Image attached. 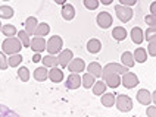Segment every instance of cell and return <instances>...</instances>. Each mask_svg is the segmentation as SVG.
Masks as SVG:
<instances>
[{
  "mask_svg": "<svg viewBox=\"0 0 156 117\" xmlns=\"http://www.w3.org/2000/svg\"><path fill=\"white\" fill-rule=\"evenodd\" d=\"M99 2H102V5H105V6H108V5H111L113 0H99Z\"/></svg>",
  "mask_w": 156,
  "mask_h": 117,
  "instance_id": "43",
  "label": "cell"
},
{
  "mask_svg": "<svg viewBox=\"0 0 156 117\" xmlns=\"http://www.w3.org/2000/svg\"><path fill=\"white\" fill-rule=\"evenodd\" d=\"M87 70H88V73H91L94 78H100L102 73H103V69H102V66H100L97 62H91V63L87 66Z\"/></svg>",
  "mask_w": 156,
  "mask_h": 117,
  "instance_id": "18",
  "label": "cell"
},
{
  "mask_svg": "<svg viewBox=\"0 0 156 117\" xmlns=\"http://www.w3.org/2000/svg\"><path fill=\"white\" fill-rule=\"evenodd\" d=\"M156 37V28H153V26H149L147 31L144 32V38L147 40V41H150L152 38H155Z\"/></svg>",
  "mask_w": 156,
  "mask_h": 117,
  "instance_id": "36",
  "label": "cell"
},
{
  "mask_svg": "<svg viewBox=\"0 0 156 117\" xmlns=\"http://www.w3.org/2000/svg\"><path fill=\"white\" fill-rule=\"evenodd\" d=\"M115 12H116V16L118 19L121 21V22H128L131 21V18H133V10H131L128 6H124V5H118V6H115Z\"/></svg>",
  "mask_w": 156,
  "mask_h": 117,
  "instance_id": "4",
  "label": "cell"
},
{
  "mask_svg": "<svg viewBox=\"0 0 156 117\" xmlns=\"http://www.w3.org/2000/svg\"><path fill=\"white\" fill-rule=\"evenodd\" d=\"M112 37L116 41H124L127 38V29L124 26H115L112 31Z\"/></svg>",
  "mask_w": 156,
  "mask_h": 117,
  "instance_id": "21",
  "label": "cell"
},
{
  "mask_svg": "<svg viewBox=\"0 0 156 117\" xmlns=\"http://www.w3.org/2000/svg\"><path fill=\"white\" fill-rule=\"evenodd\" d=\"M125 72H128V67L124 65H118V63H108L103 67V73H119L124 75Z\"/></svg>",
  "mask_w": 156,
  "mask_h": 117,
  "instance_id": "7",
  "label": "cell"
},
{
  "mask_svg": "<svg viewBox=\"0 0 156 117\" xmlns=\"http://www.w3.org/2000/svg\"><path fill=\"white\" fill-rule=\"evenodd\" d=\"M147 51H149V56H152V57H155L156 56V37L155 38H152V40L149 41Z\"/></svg>",
  "mask_w": 156,
  "mask_h": 117,
  "instance_id": "35",
  "label": "cell"
},
{
  "mask_svg": "<svg viewBox=\"0 0 156 117\" xmlns=\"http://www.w3.org/2000/svg\"><path fill=\"white\" fill-rule=\"evenodd\" d=\"M131 40L134 44H141L143 40H144V32H143V29L140 28V26H134L133 29H131Z\"/></svg>",
  "mask_w": 156,
  "mask_h": 117,
  "instance_id": "14",
  "label": "cell"
},
{
  "mask_svg": "<svg viewBox=\"0 0 156 117\" xmlns=\"http://www.w3.org/2000/svg\"><path fill=\"white\" fill-rule=\"evenodd\" d=\"M119 2H121V5H124V6H133V5L137 3V0H119Z\"/></svg>",
  "mask_w": 156,
  "mask_h": 117,
  "instance_id": "40",
  "label": "cell"
},
{
  "mask_svg": "<svg viewBox=\"0 0 156 117\" xmlns=\"http://www.w3.org/2000/svg\"><path fill=\"white\" fill-rule=\"evenodd\" d=\"M62 18L65 21H71V19L75 18V9L72 5H69V3L62 5Z\"/></svg>",
  "mask_w": 156,
  "mask_h": 117,
  "instance_id": "13",
  "label": "cell"
},
{
  "mask_svg": "<svg viewBox=\"0 0 156 117\" xmlns=\"http://www.w3.org/2000/svg\"><path fill=\"white\" fill-rule=\"evenodd\" d=\"M3 2H8V0H3Z\"/></svg>",
  "mask_w": 156,
  "mask_h": 117,
  "instance_id": "47",
  "label": "cell"
},
{
  "mask_svg": "<svg viewBox=\"0 0 156 117\" xmlns=\"http://www.w3.org/2000/svg\"><path fill=\"white\" fill-rule=\"evenodd\" d=\"M99 0H84V6H86L88 10H96L99 8Z\"/></svg>",
  "mask_w": 156,
  "mask_h": 117,
  "instance_id": "34",
  "label": "cell"
},
{
  "mask_svg": "<svg viewBox=\"0 0 156 117\" xmlns=\"http://www.w3.org/2000/svg\"><path fill=\"white\" fill-rule=\"evenodd\" d=\"M102 78L106 82V85L111 86V88H118L121 85V76H119V73H102Z\"/></svg>",
  "mask_w": 156,
  "mask_h": 117,
  "instance_id": "6",
  "label": "cell"
},
{
  "mask_svg": "<svg viewBox=\"0 0 156 117\" xmlns=\"http://www.w3.org/2000/svg\"><path fill=\"white\" fill-rule=\"evenodd\" d=\"M133 56H134V60L137 63H144L147 60V51L144 50V48H137V50L134 51Z\"/></svg>",
  "mask_w": 156,
  "mask_h": 117,
  "instance_id": "25",
  "label": "cell"
},
{
  "mask_svg": "<svg viewBox=\"0 0 156 117\" xmlns=\"http://www.w3.org/2000/svg\"><path fill=\"white\" fill-rule=\"evenodd\" d=\"M152 101L155 102V105H156V91L153 92V94H152Z\"/></svg>",
  "mask_w": 156,
  "mask_h": 117,
  "instance_id": "45",
  "label": "cell"
},
{
  "mask_svg": "<svg viewBox=\"0 0 156 117\" xmlns=\"http://www.w3.org/2000/svg\"><path fill=\"white\" fill-rule=\"evenodd\" d=\"M137 84H139V78H137V75H136V73H133V72H125V73L122 75L121 85H124L125 88H128V89H131V88H136V86H137Z\"/></svg>",
  "mask_w": 156,
  "mask_h": 117,
  "instance_id": "5",
  "label": "cell"
},
{
  "mask_svg": "<svg viewBox=\"0 0 156 117\" xmlns=\"http://www.w3.org/2000/svg\"><path fill=\"white\" fill-rule=\"evenodd\" d=\"M41 60H43V66L46 67H58V65H59V59L55 54H47Z\"/></svg>",
  "mask_w": 156,
  "mask_h": 117,
  "instance_id": "20",
  "label": "cell"
},
{
  "mask_svg": "<svg viewBox=\"0 0 156 117\" xmlns=\"http://www.w3.org/2000/svg\"><path fill=\"white\" fill-rule=\"evenodd\" d=\"M121 62H122V65H124V66H127L128 69H130V67H133V66H134V63H136L134 56H133V53H130V51H125V53H122Z\"/></svg>",
  "mask_w": 156,
  "mask_h": 117,
  "instance_id": "23",
  "label": "cell"
},
{
  "mask_svg": "<svg viewBox=\"0 0 156 117\" xmlns=\"http://www.w3.org/2000/svg\"><path fill=\"white\" fill-rule=\"evenodd\" d=\"M8 65H9L8 57L5 56V53H3V51H0V69H2V70L8 69Z\"/></svg>",
  "mask_w": 156,
  "mask_h": 117,
  "instance_id": "37",
  "label": "cell"
},
{
  "mask_svg": "<svg viewBox=\"0 0 156 117\" xmlns=\"http://www.w3.org/2000/svg\"><path fill=\"white\" fill-rule=\"evenodd\" d=\"M2 26H3V25H2V24H0V32H2Z\"/></svg>",
  "mask_w": 156,
  "mask_h": 117,
  "instance_id": "46",
  "label": "cell"
},
{
  "mask_svg": "<svg viewBox=\"0 0 156 117\" xmlns=\"http://www.w3.org/2000/svg\"><path fill=\"white\" fill-rule=\"evenodd\" d=\"M2 32L3 35H6V37H13V35H16V28L13 25H3L2 26Z\"/></svg>",
  "mask_w": 156,
  "mask_h": 117,
  "instance_id": "31",
  "label": "cell"
},
{
  "mask_svg": "<svg viewBox=\"0 0 156 117\" xmlns=\"http://www.w3.org/2000/svg\"><path fill=\"white\" fill-rule=\"evenodd\" d=\"M25 31L28 35H34L35 29H37V25H38V22H37V19L34 16H30L28 19L25 21Z\"/></svg>",
  "mask_w": 156,
  "mask_h": 117,
  "instance_id": "17",
  "label": "cell"
},
{
  "mask_svg": "<svg viewBox=\"0 0 156 117\" xmlns=\"http://www.w3.org/2000/svg\"><path fill=\"white\" fill-rule=\"evenodd\" d=\"M18 38L21 40V42H22V45H24V47H30L31 40H30V35L27 34V31H19V34H18Z\"/></svg>",
  "mask_w": 156,
  "mask_h": 117,
  "instance_id": "33",
  "label": "cell"
},
{
  "mask_svg": "<svg viewBox=\"0 0 156 117\" xmlns=\"http://www.w3.org/2000/svg\"><path fill=\"white\" fill-rule=\"evenodd\" d=\"M46 45H47V42L44 41V37H34L30 44L31 50H34L35 53H41L43 50H46Z\"/></svg>",
  "mask_w": 156,
  "mask_h": 117,
  "instance_id": "11",
  "label": "cell"
},
{
  "mask_svg": "<svg viewBox=\"0 0 156 117\" xmlns=\"http://www.w3.org/2000/svg\"><path fill=\"white\" fill-rule=\"evenodd\" d=\"M115 100H116L115 94H103L102 95V104H103L105 107H113Z\"/></svg>",
  "mask_w": 156,
  "mask_h": 117,
  "instance_id": "27",
  "label": "cell"
},
{
  "mask_svg": "<svg viewBox=\"0 0 156 117\" xmlns=\"http://www.w3.org/2000/svg\"><path fill=\"white\" fill-rule=\"evenodd\" d=\"M150 15L156 16V2H153V3L150 5Z\"/></svg>",
  "mask_w": 156,
  "mask_h": 117,
  "instance_id": "41",
  "label": "cell"
},
{
  "mask_svg": "<svg viewBox=\"0 0 156 117\" xmlns=\"http://www.w3.org/2000/svg\"><path fill=\"white\" fill-rule=\"evenodd\" d=\"M96 21H97V25L100 26V28H109V26L112 25V16H111V13H108V12H100L97 18H96Z\"/></svg>",
  "mask_w": 156,
  "mask_h": 117,
  "instance_id": "8",
  "label": "cell"
},
{
  "mask_svg": "<svg viewBox=\"0 0 156 117\" xmlns=\"http://www.w3.org/2000/svg\"><path fill=\"white\" fill-rule=\"evenodd\" d=\"M62 47H63L62 38L59 35H55V37H50V40L47 41L46 50L49 51V54H58L62 51Z\"/></svg>",
  "mask_w": 156,
  "mask_h": 117,
  "instance_id": "2",
  "label": "cell"
},
{
  "mask_svg": "<svg viewBox=\"0 0 156 117\" xmlns=\"http://www.w3.org/2000/svg\"><path fill=\"white\" fill-rule=\"evenodd\" d=\"M49 78V70L46 69V66L43 67H37L34 70V79L38 82H44L46 79Z\"/></svg>",
  "mask_w": 156,
  "mask_h": 117,
  "instance_id": "19",
  "label": "cell"
},
{
  "mask_svg": "<svg viewBox=\"0 0 156 117\" xmlns=\"http://www.w3.org/2000/svg\"><path fill=\"white\" fill-rule=\"evenodd\" d=\"M58 59H59V65H61L62 67H66L68 65H69L71 60L74 59V54H72V51L71 50H62L61 53H59Z\"/></svg>",
  "mask_w": 156,
  "mask_h": 117,
  "instance_id": "12",
  "label": "cell"
},
{
  "mask_svg": "<svg viewBox=\"0 0 156 117\" xmlns=\"http://www.w3.org/2000/svg\"><path fill=\"white\" fill-rule=\"evenodd\" d=\"M137 101H139L140 104H143V105H149L150 102H152V95H150V92L147 89H140L137 92Z\"/></svg>",
  "mask_w": 156,
  "mask_h": 117,
  "instance_id": "15",
  "label": "cell"
},
{
  "mask_svg": "<svg viewBox=\"0 0 156 117\" xmlns=\"http://www.w3.org/2000/svg\"><path fill=\"white\" fill-rule=\"evenodd\" d=\"M53 2H55L56 5H65V3H66V0H53Z\"/></svg>",
  "mask_w": 156,
  "mask_h": 117,
  "instance_id": "44",
  "label": "cell"
},
{
  "mask_svg": "<svg viewBox=\"0 0 156 117\" xmlns=\"http://www.w3.org/2000/svg\"><path fill=\"white\" fill-rule=\"evenodd\" d=\"M81 81H83V82H81V85H83L84 88H87V89H90V88L94 85V82H96L94 76L91 75V73H86V75L81 78Z\"/></svg>",
  "mask_w": 156,
  "mask_h": 117,
  "instance_id": "26",
  "label": "cell"
},
{
  "mask_svg": "<svg viewBox=\"0 0 156 117\" xmlns=\"http://www.w3.org/2000/svg\"><path fill=\"white\" fill-rule=\"evenodd\" d=\"M144 21H146V24H147L149 26L156 28V16H153V15H147V16L144 18Z\"/></svg>",
  "mask_w": 156,
  "mask_h": 117,
  "instance_id": "38",
  "label": "cell"
},
{
  "mask_svg": "<svg viewBox=\"0 0 156 117\" xmlns=\"http://www.w3.org/2000/svg\"><path fill=\"white\" fill-rule=\"evenodd\" d=\"M13 16V9L9 6H0V18L3 19H10Z\"/></svg>",
  "mask_w": 156,
  "mask_h": 117,
  "instance_id": "30",
  "label": "cell"
},
{
  "mask_svg": "<svg viewBox=\"0 0 156 117\" xmlns=\"http://www.w3.org/2000/svg\"><path fill=\"white\" fill-rule=\"evenodd\" d=\"M41 56H40V53H35L34 54V57H33V62H34V63H38V62H40V60H41Z\"/></svg>",
  "mask_w": 156,
  "mask_h": 117,
  "instance_id": "42",
  "label": "cell"
},
{
  "mask_svg": "<svg viewBox=\"0 0 156 117\" xmlns=\"http://www.w3.org/2000/svg\"><path fill=\"white\" fill-rule=\"evenodd\" d=\"M146 114H147L149 117H156V105H150V107H147Z\"/></svg>",
  "mask_w": 156,
  "mask_h": 117,
  "instance_id": "39",
  "label": "cell"
},
{
  "mask_svg": "<svg viewBox=\"0 0 156 117\" xmlns=\"http://www.w3.org/2000/svg\"><path fill=\"white\" fill-rule=\"evenodd\" d=\"M18 76H19V79H21L22 82H28V79H30V70H28V67H25V66L19 67Z\"/></svg>",
  "mask_w": 156,
  "mask_h": 117,
  "instance_id": "32",
  "label": "cell"
},
{
  "mask_svg": "<svg viewBox=\"0 0 156 117\" xmlns=\"http://www.w3.org/2000/svg\"><path fill=\"white\" fill-rule=\"evenodd\" d=\"M81 76H80V73H74V72H71V75L66 78V88L68 89H77V88H80L81 86Z\"/></svg>",
  "mask_w": 156,
  "mask_h": 117,
  "instance_id": "9",
  "label": "cell"
},
{
  "mask_svg": "<svg viewBox=\"0 0 156 117\" xmlns=\"http://www.w3.org/2000/svg\"><path fill=\"white\" fill-rule=\"evenodd\" d=\"M66 67H68L69 72L80 73V72H83V70L86 69V63H84L83 59H72V60L69 62V65H68Z\"/></svg>",
  "mask_w": 156,
  "mask_h": 117,
  "instance_id": "10",
  "label": "cell"
},
{
  "mask_svg": "<svg viewBox=\"0 0 156 117\" xmlns=\"http://www.w3.org/2000/svg\"><path fill=\"white\" fill-rule=\"evenodd\" d=\"M106 82L105 81H99V82H94V85H93V94L94 95H102V94H105V91H106Z\"/></svg>",
  "mask_w": 156,
  "mask_h": 117,
  "instance_id": "28",
  "label": "cell"
},
{
  "mask_svg": "<svg viewBox=\"0 0 156 117\" xmlns=\"http://www.w3.org/2000/svg\"><path fill=\"white\" fill-rule=\"evenodd\" d=\"M22 47H24V45H22L21 40L16 38V37H8V38L3 41V44H2L3 53H5V54H9V56L19 53Z\"/></svg>",
  "mask_w": 156,
  "mask_h": 117,
  "instance_id": "1",
  "label": "cell"
},
{
  "mask_svg": "<svg viewBox=\"0 0 156 117\" xmlns=\"http://www.w3.org/2000/svg\"><path fill=\"white\" fill-rule=\"evenodd\" d=\"M49 32H50V26H49V24H38L37 25V29H35L34 35L35 37H44V35H49Z\"/></svg>",
  "mask_w": 156,
  "mask_h": 117,
  "instance_id": "24",
  "label": "cell"
},
{
  "mask_svg": "<svg viewBox=\"0 0 156 117\" xmlns=\"http://www.w3.org/2000/svg\"><path fill=\"white\" fill-rule=\"evenodd\" d=\"M115 105H116V109L119 111L127 113V111H130L133 109V100L128 95H118L116 100H115Z\"/></svg>",
  "mask_w": 156,
  "mask_h": 117,
  "instance_id": "3",
  "label": "cell"
},
{
  "mask_svg": "<svg viewBox=\"0 0 156 117\" xmlns=\"http://www.w3.org/2000/svg\"><path fill=\"white\" fill-rule=\"evenodd\" d=\"M49 79L55 84H59L63 81V72L58 67H52V70H49Z\"/></svg>",
  "mask_w": 156,
  "mask_h": 117,
  "instance_id": "16",
  "label": "cell"
},
{
  "mask_svg": "<svg viewBox=\"0 0 156 117\" xmlns=\"http://www.w3.org/2000/svg\"><path fill=\"white\" fill-rule=\"evenodd\" d=\"M87 50L88 53H91V54H96V53H99V51L102 50V42L99 41V40H90V41L87 42Z\"/></svg>",
  "mask_w": 156,
  "mask_h": 117,
  "instance_id": "22",
  "label": "cell"
},
{
  "mask_svg": "<svg viewBox=\"0 0 156 117\" xmlns=\"http://www.w3.org/2000/svg\"><path fill=\"white\" fill-rule=\"evenodd\" d=\"M8 62H9V66L10 67H18L19 65H21V62H22V56H21L19 53L12 54V56L8 59Z\"/></svg>",
  "mask_w": 156,
  "mask_h": 117,
  "instance_id": "29",
  "label": "cell"
}]
</instances>
